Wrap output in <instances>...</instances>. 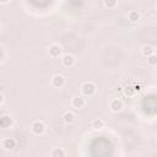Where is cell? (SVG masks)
<instances>
[{
  "label": "cell",
  "instance_id": "cell-8",
  "mask_svg": "<svg viewBox=\"0 0 157 157\" xmlns=\"http://www.w3.org/2000/svg\"><path fill=\"white\" fill-rule=\"evenodd\" d=\"M72 106L76 108V109H80V108H82L85 106V101L84 98H81V97H76V98H74L72 99Z\"/></svg>",
  "mask_w": 157,
  "mask_h": 157
},
{
  "label": "cell",
  "instance_id": "cell-17",
  "mask_svg": "<svg viewBox=\"0 0 157 157\" xmlns=\"http://www.w3.org/2000/svg\"><path fill=\"white\" fill-rule=\"evenodd\" d=\"M3 99H4V98H3V94L0 93V103H1V102H3Z\"/></svg>",
  "mask_w": 157,
  "mask_h": 157
},
{
  "label": "cell",
  "instance_id": "cell-9",
  "mask_svg": "<svg viewBox=\"0 0 157 157\" xmlns=\"http://www.w3.org/2000/svg\"><path fill=\"white\" fill-rule=\"evenodd\" d=\"M10 125H11V119L9 117L0 118V126H1V128H8Z\"/></svg>",
  "mask_w": 157,
  "mask_h": 157
},
{
  "label": "cell",
  "instance_id": "cell-4",
  "mask_svg": "<svg viewBox=\"0 0 157 157\" xmlns=\"http://www.w3.org/2000/svg\"><path fill=\"white\" fill-rule=\"evenodd\" d=\"M121 108H123V103L120 99H113L111 102V109L113 112H119Z\"/></svg>",
  "mask_w": 157,
  "mask_h": 157
},
{
  "label": "cell",
  "instance_id": "cell-16",
  "mask_svg": "<svg viewBox=\"0 0 157 157\" xmlns=\"http://www.w3.org/2000/svg\"><path fill=\"white\" fill-rule=\"evenodd\" d=\"M147 60H148L150 65H155L157 63V58H156V55H153V54H151L150 57H147Z\"/></svg>",
  "mask_w": 157,
  "mask_h": 157
},
{
  "label": "cell",
  "instance_id": "cell-3",
  "mask_svg": "<svg viewBox=\"0 0 157 157\" xmlns=\"http://www.w3.org/2000/svg\"><path fill=\"white\" fill-rule=\"evenodd\" d=\"M3 146H4L5 150H13L16 147V140H13L11 138L5 139L4 142H3Z\"/></svg>",
  "mask_w": 157,
  "mask_h": 157
},
{
  "label": "cell",
  "instance_id": "cell-1",
  "mask_svg": "<svg viewBox=\"0 0 157 157\" xmlns=\"http://www.w3.org/2000/svg\"><path fill=\"white\" fill-rule=\"evenodd\" d=\"M94 91H96V86H94L93 84L86 82V84L82 85V92H84V94H86V96H91V94L94 93Z\"/></svg>",
  "mask_w": 157,
  "mask_h": 157
},
{
  "label": "cell",
  "instance_id": "cell-5",
  "mask_svg": "<svg viewBox=\"0 0 157 157\" xmlns=\"http://www.w3.org/2000/svg\"><path fill=\"white\" fill-rule=\"evenodd\" d=\"M60 53H61V49H60V47L57 45V44H54L52 45L50 48H49V55L53 57V58H57L60 55Z\"/></svg>",
  "mask_w": 157,
  "mask_h": 157
},
{
  "label": "cell",
  "instance_id": "cell-7",
  "mask_svg": "<svg viewBox=\"0 0 157 157\" xmlns=\"http://www.w3.org/2000/svg\"><path fill=\"white\" fill-rule=\"evenodd\" d=\"M53 85L55 87H61L64 85V77L61 76V75H55V76L53 77Z\"/></svg>",
  "mask_w": 157,
  "mask_h": 157
},
{
  "label": "cell",
  "instance_id": "cell-2",
  "mask_svg": "<svg viewBox=\"0 0 157 157\" xmlns=\"http://www.w3.org/2000/svg\"><path fill=\"white\" fill-rule=\"evenodd\" d=\"M45 130V126L42 121H36V123H33V125H32V131L35 133L36 135H40V134H43Z\"/></svg>",
  "mask_w": 157,
  "mask_h": 157
},
{
  "label": "cell",
  "instance_id": "cell-18",
  "mask_svg": "<svg viewBox=\"0 0 157 157\" xmlns=\"http://www.w3.org/2000/svg\"><path fill=\"white\" fill-rule=\"evenodd\" d=\"M0 1H1V3H8L9 0H0Z\"/></svg>",
  "mask_w": 157,
  "mask_h": 157
},
{
  "label": "cell",
  "instance_id": "cell-15",
  "mask_svg": "<svg viewBox=\"0 0 157 157\" xmlns=\"http://www.w3.org/2000/svg\"><path fill=\"white\" fill-rule=\"evenodd\" d=\"M117 4V0H104V5L107 8H114Z\"/></svg>",
  "mask_w": 157,
  "mask_h": 157
},
{
  "label": "cell",
  "instance_id": "cell-12",
  "mask_svg": "<svg viewBox=\"0 0 157 157\" xmlns=\"http://www.w3.org/2000/svg\"><path fill=\"white\" fill-rule=\"evenodd\" d=\"M139 18H140V13L138 11H131L129 13V20H130L131 22H136Z\"/></svg>",
  "mask_w": 157,
  "mask_h": 157
},
{
  "label": "cell",
  "instance_id": "cell-11",
  "mask_svg": "<svg viewBox=\"0 0 157 157\" xmlns=\"http://www.w3.org/2000/svg\"><path fill=\"white\" fill-rule=\"evenodd\" d=\"M153 52H155V49L150 45H145L144 48H142V54H144L145 57H150L151 54H153Z\"/></svg>",
  "mask_w": 157,
  "mask_h": 157
},
{
  "label": "cell",
  "instance_id": "cell-13",
  "mask_svg": "<svg viewBox=\"0 0 157 157\" xmlns=\"http://www.w3.org/2000/svg\"><path fill=\"white\" fill-rule=\"evenodd\" d=\"M64 121L65 123H72L74 121V114L72 113H70V112H66L65 114H64Z\"/></svg>",
  "mask_w": 157,
  "mask_h": 157
},
{
  "label": "cell",
  "instance_id": "cell-14",
  "mask_svg": "<svg viewBox=\"0 0 157 157\" xmlns=\"http://www.w3.org/2000/svg\"><path fill=\"white\" fill-rule=\"evenodd\" d=\"M64 155H65V152L63 151V150H60V148H55V150H54V151L52 152V156H53V157H58V156H59V157H63Z\"/></svg>",
  "mask_w": 157,
  "mask_h": 157
},
{
  "label": "cell",
  "instance_id": "cell-10",
  "mask_svg": "<svg viewBox=\"0 0 157 157\" xmlns=\"http://www.w3.org/2000/svg\"><path fill=\"white\" fill-rule=\"evenodd\" d=\"M104 125V123L102 119H94L93 123H92V128L93 129H97V130H99V129H102Z\"/></svg>",
  "mask_w": 157,
  "mask_h": 157
},
{
  "label": "cell",
  "instance_id": "cell-6",
  "mask_svg": "<svg viewBox=\"0 0 157 157\" xmlns=\"http://www.w3.org/2000/svg\"><path fill=\"white\" fill-rule=\"evenodd\" d=\"M74 63H75V59L72 55H70V54H65L63 57V64L65 66H72Z\"/></svg>",
  "mask_w": 157,
  "mask_h": 157
}]
</instances>
